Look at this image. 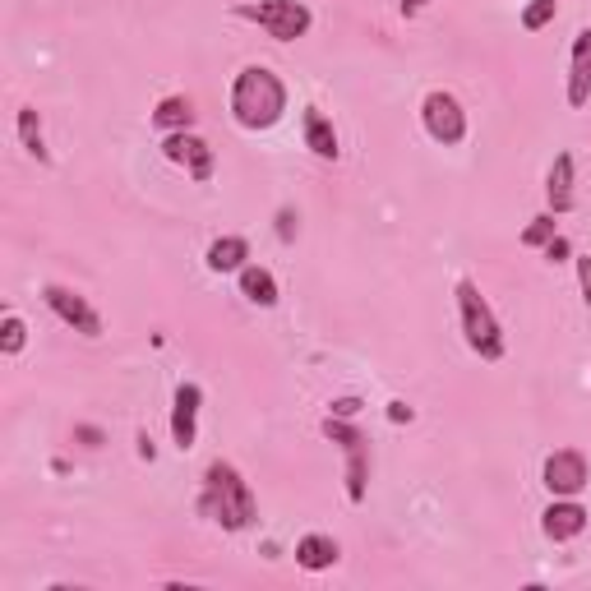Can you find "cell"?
<instances>
[{
	"mask_svg": "<svg viewBox=\"0 0 591 591\" xmlns=\"http://www.w3.org/2000/svg\"><path fill=\"white\" fill-rule=\"evenodd\" d=\"M199 513L213 518L222 531H245L259 518V504H254V490L241 471L231 462H208L204 471V495H199Z\"/></svg>",
	"mask_w": 591,
	"mask_h": 591,
	"instance_id": "obj_1",
	"label": "cell"
},
{
	"mask_svg": "<svg viewBox=\"0 0 591 591\" xmlns=\"http://www.w3.org/2000/svg\"><path fill=\"white\" fill-rule=\"evenodd\" d=\"M287 111V88L268 65H245L231 84V116L241 130H268Z\"/></svg>",
	"mask_w": 591,
	"mask_h": 591,
	"instance_id": "obj_2",
	"label": "cell"
},
{
	"mask_svg": "<svg viewBox=\"0 0 591 591\" xmlns=\"http://www.w3.org/2000/svg\"><path fill=\"white\" fill-rule=\"evenodd\" d=\"M458 314H462V338L481 361H499L504 356V328H499L490 301L481 296V287L471 278L458 282Z\"/></svg>",
	"mask_w": 591,
	"mask_h": 591,
	"instance_id": "obj_3",
	"label": "cell"
},
{
	"mask_svg": "<svg viewBox=\"0 0 591 591\" xmlns=\"http://www.w3.org/2000/svg\"><path fill=\"white\" fill-rule=\"evenodd\" d=\"M231 14L259 24L268 37H278V42H296L314 24L310 5H301V0H241V5H231Z\"/></svg>",
	"mask_w": 591,
	"mask_h": 591,
	"instance_id": "obj_4",
	"label": "cell"
},
{
	"mask_svg": "<svg viewBox=\"0 0 591 591\" xmlns=\"http://www.w3.org/2000/svg\"><path fill=\"white\" fill-rule=\"evenodd\" d=\"M324 435L333 444H342V453H347V499L365 504V490H370V444H365V435L356 425H347V416H328Z\"/></svg>",
	"mask_w": 591,
	"mask_h": 591,
	"instance_id": "obj_5",
	"label": "cell"
},
{
	"mask_svg": "<svg viewBox=\"0 0 591 591\" xmlns=\"http://www.w3.org/2000/svg\"><path fill=\"white\" fill-rule=\"evenodd\" d=\"M421 121H425V134H430L435 144H444V148H453V144L467 139V111H462V102L453 93H444V88L425 93Z\"/></svg>",
	"mask_w": 591,
	"mask_h": 591,
	"instance_id": "obj_6",
	"label": "cell"
},
{
	"mask_svg": "<svg viewBox=\"0 0 591 591\" xmlns=\"http://www.w3.org/2000/svg\"><path fill=\"white\" fill-rule=\"evenodd\" d=\"M42 301H47L51 310H56V319H61V324H70L74 333H84V338H102V314H97L93 305L79 296V291L47 282V287H42Z\"/></svg>",
	"mask_w": 591,
	"mask_h": 591,
	"instance_id": "obj_7",
	"label": "cell"
},
{
	"mask_svg": "<svg viewBox=\"0 0 591 591\" xmlns=\"http://www.w3.org/2000/svg\"><path fill=\"white\" fill-rule=\"evenodd\" d=\"M545 490L555 499H573L582 495V485H587V458H582L578 448H559L545 458V471H541Z\"/></svg>",
	"mask_w": 591,
	"mask_h": 591,
	"instance_id": "obj_8",
	"label": "cell"
},
{
	"mask_svg": "<svg viewBox=\"0 0 591 591\" xmlns=\"http://www.w3.org/2000/svg\"><path fill=\"white\" fill-rule=\"evenodd\" d=\"M162 153H167V162H176V167H185L190 171V181H213V148L199 139V134H190V130H181V134H167L162 139Z\"/></svg>",
	"mask_w": 591,
	"mask_h": 591,
	"instance_id": "obj_9",
	"label": "cell"
},
{
	"mask_svg": "<svg viewBox=\"0 0 591 591\" xmlns=\"http://www.w3.org/2000/svg\"><path fill=\"white\" fill-rule=\"evenodd\" d=\"M199 407H204V388L199 384H181L176 388V407H171V444L190 453L194 435H199Z\"/></svg>",
	"mask_w": 591,
	"mask_h": 591,
	"instance_id": "obj_10",
	"label": "cell"
},
{
	"mask_svg": "<svg viewBox=\"0 0 591 591\" xmlns=\"http://www.w3.org/2000/svg\"><path fill=\"white\" fill-rule=\"evenodd\" d=\"M541 531L555 545L573 541V536H582V531H587V508L573 504V499H555V504L541 513Z\"/></svg>",
	"mask_w": 591,
	"mask_h": 591,
	"instance_id": "obj_11",
	"label": "cell"
},
{
	"mask_svg": "<svg viewBox=\"0 0 591 591\" xmlns=\"http://www.w3.org/2000/svg\"><path fill=\"white\" fill-rule=\"evenodd\" d=\"M591 102V28H582L573 42V61H568V107H587Z\"/></svg>",
	"mask_w": 591,
	"mask_h": 591,
	"instance_id": "obj_12",
	"label": "cell"
},
{
	"mask_svg": "<svg viewBox=\"0 0 591 591\" xmlns=\"http://www.w3.org/2000/svg\"><path fill=\"white\" fill-rule=\"evenodd\" d=\"M573 153H559L555 167H550V176H545V199H550V213H573V204H578V194H573Z\"/></svg>",
	"mask_w": 591,
	"mask_h": 591,
	"instance_id": "obj_13",
	"label": "cell"
},
{
	"mask_svg": "<svg viewBox=\"0 0 591 591\" xmlns=\"http://www.w3.org/2000/svg\"><path fill=\"white\" fill-rule=\"evenodd\" d=\"M338 541L333 536H319V531H310V536H301L296 541V564L305 568V573H324V568L338 564Z\"/></svg>",
	"mask_w": 591,
	"mask_h": 591,
	"instance_id": "obj_14",
	"label": "cell"
},
{
	"mask_svg": "<svg viewBox=\"0 0 591 591\" xmlns=\"http://www.w3.org/2000/svg\"><path fill=\"white\" fill-rule=\"evenodd\" d=\"M305 148L314 157H324V162L338 157V130H333V121L319 107H305Z\"/></svg>",
	"mask_w": 591,
	"mask_h": 591,
	"instance_id": "obj_15",
	"label": "cell"
},
{
	"mask_svg": "<svg viewBox=\"0 0 591 591\" xmlns=\"http://www.w3.org/2000/svg\"><path fill=\"white\" fill-rule=\"evenodd\" d=\"M241 296L250 305H259V310H273V305H278V278L259 264H245L241 268Z\"/></svg>",
	"mask_w": 591,
	"mask_h": 591,
	"instance_id": "obj_16",
	"label": "cell"
},
{
	"mask_svg": "<svg viewBox=\"0 0 591 591\" xmlns=\"http://www.w3.org/2000/svg\"><path fill=\"white\" fill-rule=\"evenodd\" d=\"M204 259L213 273H241L245 259H250V241H245V236H222V241L208 245Z\"/></svg>",
	"mask_w": 591,
	"mask_h": 591,
	"instance_id": "obj_17",
	"label": "cell"
},
{
	"mask_svg": "<svg viewBox=\"0 0 591 591\" xmlns=\"http://www.w3.org/2000/svg\"><path fill=\"white\" fill-rule=\"evenodd\" d=\"M153 125L162 134H181V130H190L194 125V111H190V97H162L157 102V111H153Z\"/></svg>",
	"mask_w": 591,
	"mask_h": 591,
	"instance_id": "obj_18",
	"label": "cell"
},
{
	"mask_svg": "<svg viewBox=\"0 0 591 591\" xmlns=\"http://www.w3.org/2000/svg\"><path fill=\"white\" fill-rule=\"evenodd\" d=\"M19 144H24L28 157H37L42 167L51 162L47 139H42V121H37V111H33V107H19Z\"/></svg>",
	"mask_w": 591,
	"mask_h": 591,
	"instance_id": "obj_19",
	"label": "cell"
},
{
	"mask_svg": "<svg viewBox=\"0 0 591 591\" xmlns=\"http://www.w3.org/2000/svg\"><path fill=\"white\" fill-rule=\"evenodd\" d=\"M559 236V222L555 213H541V218H531L527 231H522V245H531V250H545V245Z\"/></svg>",
	"mask_w": 591,
	"mask_h": 591,
	"instance_id": "obj_20",
	"label": "cell"
},
{
	"mask_svg": "<svg viewBox=\"0 0 591 591\" xmlns=\"http://www.w3.org/2000/svg\"><path fill=\"white\" fill-rule=\"evenodd\" d=\"M28 342V328L19 314H5V324H0V347H5V356H19Z\"/></svg>",
	"mask_w": 591,
	"mask_h": 591,
	"instance_id": "obj_21",
	"label": "cell"
},
{
	"mask_svg": "<svg viewBox=\"0 0 591 591\" xmlns=\"http://www.w3.org/2000/svg\"><path fill=\"white\" fill-rule=\"evenodd\" d=\"M550 19H555V0H536V5H527V14H522V28L536 33V28H545Z\"/></svg>",
	"mask_w": 591,
	"mask_h": 591,
	"instance_id": "obj_22",
	"label": "cell"
},
{
	"mask_svg": "<svg viewBox=\"0 0 591 591\" xmlns=\"http://www.w3.org/2000/svg\"><path fill=\"white\" fill-rule=\"evenodd\" d=\"M573 264H578V287H582V301H587V310H591V254H578Z\"/></svg>",
	"mask_w": 591,
	"mask_h": 591,
	"instance_id": "obj_23",
	"label": "cell"
},
{
	"mask_svg": "<svg viewBox=\"0 0 591 591\" xmlns=\"http://www.w3.org/2000/svg\"><path fill=\"white\" fill-rule=\"evenodd\" d=\"M278 236L282 241H296V213H291V208H282L278 213Z\"/></svg>",
	"mask_w": 591,
	"mask_h": 591,
	"instance_id": "obj_24",
	"label": "cell"
},
{
	"mask_svg": "<svg viewBox=\"0 0 591 591\" xmlns=\"http://www.w3.org/2000/svg\"><path fill=\"white\" fill-rule=\"evenodd\" d=\"M411 416H416V411H411V407H407V402H388V421H393V425L411 421Z\"/></svg>",
	"mask_w": 591,
	"mask_h": 591,
	"instance_id": "obj_25",
	"label": "cell"
},
{
	"mask_svg": "<svg viewBox=\"0 0 591 591\" xmlns=\"http://www.w3.org/2000/svg\"><path fill=\"white\" fill-rule=\"evenodd\" d=\"M545 254H550L555 264H564V259H568V241H564V236H555V241L545 245Z\"/></svg>",
	"mask_w": 591,
	"mask_h": 591,
	"instance_id": "obj_26",
	"label": "cell"
},
{
	"mask_svg": "<svg viewBox=\"0 0 591 591\" xmlns=\"http://www.w3.org/2000/svg\"><path fill=\"white\" fill-rule=\"evenodd\" d=\"M361 411V398H338L333 402V416H356Z\"/></svg>",
	"mask_w": 591,
	"mask_h": 591,
	"instance_id": "obj_27",
	"label": "cell"
},
{
	"mask_svg": "<svg viewBox=\"0 0 591 591\" xmlns=\"http://www.w3.org/2000/svg\"><path fill=\"white\" fill-rule=\"evenodd\" d=\"M139 458H148V462L157 458V448H153V439H148V430H144V435H139Z\"/></svg>",
	"mask_w": 591,
	"mask_h": 591,
	"instance_id": "obj_28",
	"label": "cell"
},
{
	"mask_svg": "<svg viewBox=\"0 0 591 591\" xmlns=\"http://www.w3.org/2000/svg\"><path fill=\"white\" fill-rule=\"evenodd\" d=\"M425 5H430V0H402V14H407V19H411V14H421Z\"/></svg>",
	"mask_w": 591,
	"mask_h": 591,
	"instance_id": "obj_29",
	"label": "cell"
},
{
	"mask_svg": "<svg viewBox=\"0 0 591 591\" xmlns=\"http://www.w3.org/2000/svg\"><path fill=\"white\" fill-rule=\"evenodd\" d=\"M555 5H559V0H555Z\"/></svg>",
	"mask_w": 591,
	"mask_h": 591,
	"instance_id": "obj_30",
	"label": "cell"
}]
</instances>
